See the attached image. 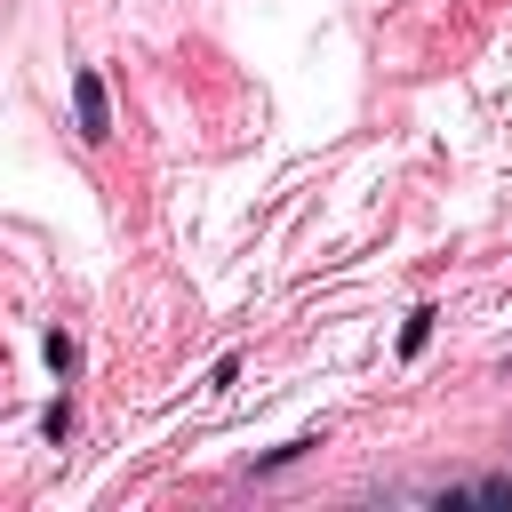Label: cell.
<instances>
[{"instance_id": "cell-1", "label": "cell", "mask_w": 512, "mask_h": 512, "mask_svg": "<svg viewBox=\"0 0 512 512\" xmlns=\"http://www.w3.org/2000/svg\"><path fill=\"white\" fill-rule=\"evenodd\" d=\"M72 120H80V136H88V144H104V136H112V96H104V72H88V64L72 72Z\"/></svg>"}, {"instance_id": "cell-4", "label": "cell", "mask_w": 512, "mask_h": 512, "mask_svg": "<svg viewBox=\"0 0 512 512\" xmlns=\"http://www.w3.org/2000/svg\"><path fill=\"white\" fill-rule=\"evenodd\" d=\"M64 432H72V408H64V400H48V416H40V440H64Z\"/></svg>"}, {"instance_id": "cell-2", "label": "cell", "mask_w": 512, "mask_h": 512, "mask_svg": "<svg viewBox=\"0 0 512 512\" xmlns=\"http://www.w3.org/2000/svg\"><path fill=\"white\" fill-rule=\"evenodd\" d=\"M432 320H440V312H432V304H416V312H408V320H400V352H408V360H416V352H424V344H432Z\"/></svg>"}, {"instance_id": "cell-3", "label": "cell", "mask_w": 512, "mask_h": 512, "mask_svg": "<svg viewBox=\"0 0 512 512\" xmlns=\"http://www.w3.org/2000/svg\"><path fill=\"white\" fill-rule=\"evenodd\" d=\"M40 360H48L56 376H72V360H80V352H72V336H64V328H48V336H40Z\"/></svg>"}]
</instances>
